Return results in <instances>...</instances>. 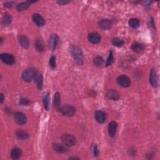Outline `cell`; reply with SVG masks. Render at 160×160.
<instances>
[{
	"label": "cell",
	"mask_w": 160,
	"mask_h": 160,
	"mask_svg": "<svg viewBox=\"0 0 160 160\" xmlns=\"http://www.w3.org/2000/svg\"><path fill=\"white\" fill-rule=\"evenodd\" d=\"M0 97H1V99H0V103L2 104L3 103V101H4V96H3V94L2 93H1V94H0Z\"/></svg>",
	"instance_id": "cell-36"
},
{
	"label": "cell",
	"mask_w": 160,
	"mask_h": 160,
	"mask_svg": "<svg viewBox=\"0 0 160 160\" xmlns=\"http://www.w3.org/2000/svg\"><path fill=\"white\" fill-rule=\"evenodd\" d=\"M88 39L90 43H93V44H97V43L100 41L101 36L99 34L97 33L93 32L88 35Z\"/></svg>",
	"instance_id": "cell-13"
},
{
	"label": "cell",
	"mask_w": 160,
	"mask_h": 160,
	"mask_svg": "<svg viewBox=\"0 0 160 160\" xmlns=\"http://www.w3.org/2000/svg\"><path fill=\"white\" fill-rule=\"evenodd\" d=\"M112 44L116 47H121L124 45V41L119 38H115L112 39Z\"/></svg>",
	"instance_id": "cell-26"
},
{
	"label": "cell",
	"mask_w": 160,
	"mask_h": 160,
	"mask_svg": "<svg viewBox=\"0 0 160 160\" xmlns=\"http://www.w3.org/2000/svg\"><path fill=\"white\" fill-rule=\"evenodd\" d=\"M37 73L38 71L35 68H29L23 72L22 78L24 81L31 82L33 79H35Z\"/></svg>",
	"instance_id": "cell-3"
},
{
	"label": "cell",
	"mask_w": 160,
	"mask_h": 160,
	"mask_svg": "<svg viewBox=\"0 0 160 160\" xmlns=\"http://www.w3.org/2000/svg\"><path fill=\"white\" fill-rule=\"evenodd\" d=\"M18 41H19L20 45L23 48L27 49L30 46V42L27 37L24 36H18Z\"/></svg>",
	"instance_id": "cell-15"
},
{
	"label": "cell",
	"mask_w": 160,
	"mask_h": 160,
	"mask_svg": "<svg viewBox=\"0 0 160 160\" xmlns=\"http://www.w3.org/2000/svg\"><path fill=\"white\" fill-rule=\"evenodd\" d=\"M92 150L94 156H98L99 155V151H98V147L96 144H93L92 146Z\"/></svg>",
	"instance_id": "cell-32"
},
{
	"label": "cell",
	"mask_w": 160,
	"mask_h": 160,
	"mask_svg": "<svg viewBox=\"0 0 160 160\" xmlns=\"http://www.w3.org/2000/svg\"><path fill=\"white\" fill-rule=\"evenodd\" d=\"M35 46L38 52H42L45 50V45L41 39H36L35 42Z\"/></svg>",
	"instance_id": "cell-22"
},
{
	"label": "cell",
	"mask_w": 160,
	"mask_h": 160,
	"mask_svg": "<svg viewBox=\"0 0 160 160\" xmlns=\"http://www.w3.org/2000/svg\"><path fill=\"white\" fill-rule=\"evenodd\" d=\"M21 155V150L18 148H14L11 151V156L13 159H18Z\"/></svg>",
	"instance_id": "cell-19"
},
{
	"label": "cell",
	"mask_w": 160,
	"mask_h": 160,
	"mask_svg": "<svg viewBox=\"0 0 160 160\" xmlns=\"http://www.w3.org/2000/svg\"><path fill=\"white\" fill-rule=\"evenodd\" d=\"M29 6H30V3L28 2H22L16 5V9L18 12H22L28 9Z\"/></svg>",
	"instance_id": "cell-25"
},
{
	"label": "cell",
	"mask_w": 160,
	"mask_h": 160,
	"mask_svg": "<svg viewBox=\"0 0 160 160\" xmlns=\"http://www.w3.org/2000/svg\"><path fill=\"white\" fill-rule=\"evenodd\" d=\"M33 21L36 25L39 27H42L45 25V19L39 14H34L32 17Z\"/></svg>",
	"instance_id": "cell-9"
},
{
	"label": "cell",
	"mask_w": 160,
	"mask_h": 160,
	"mask_svg": "<svg viewBox=\"0 0 160 160\" xmlns=\"http://www.w3.org/2000/svg\"><path fill=\"white\" fill-rule=\"evenodd\" d=\"M12 16L8 13L5 14L2 18V24L3 26H8V25L12 23Z\"/></svg>",
	"instance_id": "cell-21"
},
{
	"label": "cell",
	"mask_w": 160,
	"mask_h": 160,
	"mask_svg": "<svg viewBox=\"0 0 160 160\" xmlns=\"http://www.w3.org/2000/svg\"><path fill=\"white\" fill-rule=\"evenodd\" d=\"M158 75L156 73V71L155 69L153 68L150 71V82L152 86L156 88L158 85Z\"/></svg>",
	"instance_id": "cell-8"
},
{
	"label": "cell",
	"mask_w": 160,
	"mask_h": 160,
	"mask_svg": "<svg viewBox=\"0 0 160 160\" xmlns=\"http://www.w3.org/2000/svg\"><path fill=\"white\" fill-rule=\"evenodd\" d=\"M43 104H44V106L45 108V109L46 110H49V93H44L43 96Z\"/></svg>",
	"instance_id": "cell-27"
},
{
	"label": "cell",
	"mask_w": 160,
	"mask_h": 160,
	"mask_svg": "<svg viewBox=\"0 0 160 160\" xmlns=\"http://www.w3.org/2000/svg\"><path fill=\"white\" fill-rule=\"evenodd\" d=\"M60 99H61V97H60V94L56 92L55 94H54V100H53V105H54V107L56 108L57 110H58V108L60 106Z\"/></svg>",
	"instance_id": "cell-23"
},
{
	"label": "cell",
	"mask_w": 160,
	"mask_h": 160,
	"mask_svg": "<svg viewBox=\"0 0 160 160\" xmlns=\"http://www.w3.org/2000/svg\"><path fill=\"white\" fill-rule=\"evenodd\" d=\"M58 110L64 116H71L75 114L76 108L70 104H63L60 105V106L58 108Z\"/></svg>",
	"instance_id": "cell-2"
},
{
	"label": "cell",
	"mask_w": 160,
	"mask_h": 160,
	"mask_svg": "<svg viewBox=\"0 0 160 160\" xmlns=\"http://www.w3.org/2000/svg\"><path fill=\"white\" fill-rule=\"evenodd\" d=\"M70 49L73 56L74 57L76 63L79 65V66H81L83 64V62H84V57H83V54L81 49L76 46H71Z\"/></svg>",
	"instance_id": "cell-1"
},
{
	"label": "cell",
	"mask_w": 160,
	"mask_h": 160,
	"mask_svg": "<svg viewBox=\"0 0 160 160\" xmlns=\"http://www.w3.org/2000/svg\"><path fill=\"white\" fill-rule=\"evenodd\" d=\"M70 1H57V3L58 4L60 5H66L67 3H69Z\"/></svg>",
	"instance_id": "cell-34"
},
{
	"label": "cell",
	"mask_w": 160,
	"mask_h": 160,
	"mask_svg": "<svg viewBox=\"0 0 160 160\" xmlns=\"http://www.w3.org/2000/svg\"><path fill=\"white\" fill-rule=\"evenodd\" d=\"M52 146H53V148L56 151H57L58 153H66L69 151V150L66 147H65L63 146V145L57 143H53Z\"/></svg>",
	"instance_id": "cell-16"
},
{
	"label": "cell",
	"mask_w": 160,
	"mask_h": 160,
	"mask_svg": "<svg viewBox=\"0 0 160 160\" xmlns=\"http://www.w3.org/2000/svg\"><path fill=\"white\" fill-rule=\"evenodd\" d=\"M128 23L129 26L134 29L138 28L140 25V20L137 19V18H131V19L129 20Z\"/></svg>",
	"instance_id": "cell-24"
},
{
	"label": "cell",
	"mask_w": 160,
	"mask_h": 160,
	"mask_svg": "<svg viewBox=\"0 0 160 160\" xmlns=\"http://www.w3.org/2000/svg\"><path fill=\"white\" fill-rule=\"evenodd\" d=\"M14 4V2H8V3H5V6L8 7V8H10V7H12Z\"/></svg>",
	"instance_id": "cell-35"
},
{
	"label": "cell",
	"mask_w": 160,
	"mask_h": 160,
	"mask_svg": "<svg viewBox=\"0 0 160 160\" xmlns=\"http://www.w3.org/2000/svg\"><path fill=\"white\" fill-rule=\"evenodd\" d=\"M61 138L63 143L67 146H74L76 142L75 137L70 134H63Z\"/></svg>",
	"instance_id": "cell-4"
},
{
	"label": "cell",
	"mask_w": 160,
	"mask_h": 160,
	"mask_svg": "<svg viewBox=\"0 0 160 160\" xmlns=\"http://www.w3.org/2000/svg\"><path fill=\"white\" fill-rule=\"evenodd\" d=\"M35 83H36V86H37L38 88L39 89H41L43 88V76L37 73L35 78Z\"/></svg>",
	"instance_id": "cell-20"
},
{
	"label": "cell",
	"mask_w": 160,
	"mask_h": 160,
	"mask_svg": "<svg viewBox=\"0 0 160 160\" xmlns=\"http://www.w3.org/2000/svg\"><path fill=\"white\" fill-rule=\"evenodd\" d=\"M20 103L23 105V106H27V105H28L29 103H30V101H28V100L25 99V98H21L20 100Z\"/></svg>",
	"instance_id": "cell-33"
},
{
	"label": "cell",
	"mask_w": 160,
	"mask_h": 160,
	"mask_svg": "<svg viewBox=\"0 0 160 160\" xmlns=\"http://www.w3.org/2000/svg\"><path fill=\"white\" fill-rule=\"evenodd\" d=\"M113 62H114V58H113V53L111 51L110 53V54H109V57L108 58L107 61H106V66L107 67L110 66L113 63Z\"/></svg>",
	"instance_id": "cell-30"
},
{
	"label": "cell",
	"mask_w": 160,
	"mask_h": 160,
	"mask_svg": "<svg viewBox=\"0 0 160 160\" xmlns=\"http://www.w3.org/2000/svg\"><path fill=\"white\" fill-rule=\"evenodd\" d=\"M132 48L134 52L141 53L144 50L145 47L143 44H141V43H135L132 45Z\"/></svg>",
	"instance_id": "cell-18"
},
{
	"label": "cell",
	"mask_w": 160,
	"mask_h": 160,
	"mask_svg": "<svg viewBox=\"0 0 160 160\" xmlns=\"http://www.w3.org/2000/svg\"><path fill=\"white\" fill-rule=\"evenodd\" d=\"M49 65L53 69L56 68V58L55 56H52L49 59Z\"/></svg>",
	"instance_id": "cell-31"
},
{
	"label": "cell",
	"mask_w": 160,
	"mask_h": 160,
	"mask_svg": "<svg viewBox=\"0 0 160 160\" xmlns=\"http://www.w3.org/2000/svg\"><path fill=\"white\" fill-rule=\"evenodd\" d=\"M94 118H95L96 121L99 123H104L106 121V115L105 112L103 111H97L94 114Z\"/></svg>",
	"instance_id": "cell-10"
},
{
	"label": "cell",
	"mask_w": 160,
	"mask_h": 160,
	"mask_svg": "<svg viewBox=\"0 0 160 160\" xmlns=\"http://www.w3.org/2000/svg\"><path fill=\"white\" fill-rule=\"evenodd\" d=\"M98 25H99V27L101 29H102L103 30H110L111 28L112 22L108 19H103L99 21Z\"/></svg>",
	"instance_id": "cell-11"
},
{
	"label": "cell",
	"mask_w": 160,
	"mask_h": 160,
	"mask_svg": "<svg viewBox=\"0 0 160 160\" xmlns=\"http://www.w3.org/2000/svg\"><path fill=\"white\" fill-rule=\"evenodd\" d=\"M117 83L118 85L123 88H128L131 85V80L130 79L125 75H121L117 78Z\"/></svg>",
	"instance_id": "cell-5"
},
{
	"label": "cell",
	"mask_w": 160,
	"mask_h": 160,
	"mask_svg": "<svg viewBox=\"0 0 160 160\" xmlns=\"http://www.w3.org/2000/svg\"><path fill=\"white\" fill-rule=\"evenodd\" d=\"M106 96L110 100L116 101L119 100V94L118 92H116L115 90H110L106 93Z\"/></svg>",
	"instance_id": "cell-17"
},
{
	"label": "cell",
	"mask_w": 160,
	"mask_h": 160,
	"mask_svg": "<svg viewBox=\"0 0 160 160\" xmlns=\"http://www.w3.org/2000/svg\"><path fill=\"white\" fill-rule=\"evenodd\" d=\"M118 128V123L116 121H111L108 125V133L111 137H113L116 133Z\"/></svg>",
	"instance_id": "cell-12"
},
{
	"label": "cell",
	"mask_w": 160,
	"mask_h": 160,
	"mask_svg": "<svg viewBox=\"0 0 160 160\" xmlns=\"http://www.w3.org/2000/svg\"><path fill=\"white\" fill-rule=\"evenodd\" d=\"M14 118L18 124L20 125H25L27 121L26 116L20 112H16L14 115Z\"/></svg>",
	"instance_id": "cell-6"
},
{
	"label": "cell",
	"mask_w": 160,
	"mask_h": 160,
	"mask_svg": "<svg viewBox=\"0 0 160 160\" xmlns=\"http://www.w3.org/2000/svg\"><path fill=\"white\" fill-rule=\"evenodd\" d=\"M70 159H79V158H76V157H71V158H70Z\"/></svg>",
	"instance_id": "cell-37"
},
{
	"label": "cell",
	"mask_w": 160,
	"mask_h": 160,
	"mask_svg": "<svg viewBox=\"0 0 160 160\" xmlns=\"http://www.w3.org/2000/svg\"><path fill=\"white\" fill-rule=\"evenodd\" d=\"M0 58H1V61L3 63L8 64V65H12L14 63V57L8 53H3L0 55Z\"/></svg>",
	"instance_id": "cell-7"
},
{
	"label": "cell",
	"mask_w": 160,
	"mask_h": 160,
	"mask_svg": "<svg viewBox=\"0 0 160 160\" xmlns=\"http://www.w3.org/2000/svg\"><path fill=\"white\" fill-rule=\"evenodd\" d=\"M58 41H59V38H58L57 35H53L51 36L49 41V47L51 49L54 51L56 49L58 45Z\"/></svg>",
	"instance_id": "cell-14"
},
{
	"label": "cell",
	"mask_w": 160,
	"mask_h": 160,
	"mask_svg": "<svg viewBox=\"0 0 160 160\" xmlns=\"http://www.w3.org/2000/svg\"><path fill=\"white\" fill-rule=\"evenodd\" d=\"M16 136L20 140H26L28 138V134L24 131H18L16 133Z\"/></svg>",
	"instance_id": "cell-28"
},
{
	"label": "cell",
	"mask_w": 160,
	"mask_h": 160,
	"mask_svg": "<svg viewBox=\"0 0 160 160\" xmlns=\"http://www.w3.org/2000/svg\"><path fill=\"white\" fill-rule=\"evenodd\" d=\"M93 63L94 65H96V66H101L103 63V59L102 58V57H101L100 56H97L94 58Z\"/></svg>",
	"instance_id": "cell-29"
}]
</instances>
